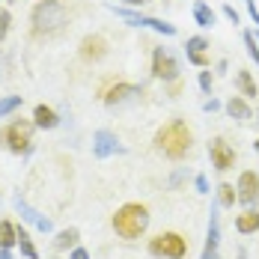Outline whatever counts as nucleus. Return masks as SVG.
Here are the masks:
<instances>
[{"instance_id":"obj_1","label":"nucleus","mask_w":259,"mask_h":259,"mask_svg":"<svg viewBox=\"0 0 259 259\" xmlns=\"http://www.w3.org/2000/svg\"><path fill=\"white\" fill-rule=\"evenodd\" d=\"M191 143H194V134L185 119H170L155 131V149L170 161H182L191 152Z\"/></svg>"},{"instance_id":"obj_2","label":"nucleus","mask_w":259,"mask_h":259,"mask_svg":"<svg viewBox=\"0 0 259 259\" xmlns=\"http://www.w3.org/2000/svg\"><path fill=\"white\" fill-rule=\"evenodd\" d=\"M66 27V6L63 0H39L30 12V33L33 39H51Z\"/></svg>"},{"instance_id":"obj_3","label":"nucleus","mask_w":259,"mask_h":259,"mask_svg":"<svg viewBox=\"0 0 259 259\" xmlns=\"http://www.w3.org/2000/svg\"><path fill=\"white\" fill-rule=\"evenodd\" d=\"M149 227V208L140 206V203H125V206L116 208L113 214V233L125 241H134L146 233Z\"/></svg>"},{"instance_id":"obj_4","label":"nucleus","mask_w":259,"mask_h":259,"mask_svg":"<svg viewBox=\"0 0 259 259\" xmlns=\"http://www.w3.org/2000/svg\"><path fill=\"white\" fill-rule=\"evenodd\" d=\"M33 131H36L33 119H12L0 128V143L12 155H30L33 152Z\"/></svg>"},{"instance_id":"obj_5","label":"nucleus","mask_w":259,"mask_h":259,"mask_svg":"<svg viewBox=\"0 0 259 259\" xmlns=\"http://www.w3.org/2000/svg\"><path fill=\"white\" fill-rule=\"evenodd\" d=\"M188 253V241L179 233H158L149 238V256L155 259H185Z\"/></svg>"},{"instance_id":"obj_6","label":"nucleus","mask_w":259,"mask_h":259,"mask_svg":"<svg viewBox=\"0 0 259 259\" xmlns=\"http://www.w3.org/2000/svg\"><path fill=\"white\" fill-rule=\"evenodd\" d=\"M152 75H155L158 80H164V83H176L182 75V66L179 60H176V54L170 51V48H155L152 51Z\"/></svg>"},{"instance_id":"obj_7","label":"nucleus","mask_w":259,"mask_h":259,"mask_svg":"<svg viewBox=\"0 0 259 259\" xmlns=\"http://www.w3.org/2000/svg\"><path fill=\"white\" fill-rule=\"evenodd\" d=\"M137 96H143V87H134V83H125V80H116V83H110L107 90L99 93L102 104H107V107L125 104V102H131V99H137Z\"/></svg>"},{"instance_id":"obj_8","label":"nucleus","mask_w":259,"mask_h":259,"mask_svg":"<svg viewBox=\"0 0 259 259\" xmlns=\"http://www.w3.org/2000/svg\"><path fill=\"white\" fill-rule=\"evenodd\" d=\"M125 152V146H122V140L113 134V131L107 128H99L93 134V155L104 161V158H113V155H122Z\"/></svg>"},{"instance_id":"obj_9","label":"nucleus","mask_w":259,"mask_h":259,"mask_svg":"<svg viewBox=\"0 0 259 259\" xmlns=\"http://www.w3.org/2000/svg\"><path fill=\"white\" fill-rule=\"evenodd\" d=\"M208 158H211V167L218 173H227V170L235 167V149L224 137H211L208 140Z\"/></svg>"},{"instance_id":"obj_10","label":"nucleus","mask_w":259,"mask_h":259,"mask_svg":"<svg viewBox=\"0 0 259 259\" xmlns=\"http://www.w3.org/2000/svg\"><path fill=\"white\" fill-rule=\"evenodd\" d=\"M235 191H238V203L244 208L256 206L259 203V173L256 170H244L238 182H235Z\"/></svg>"},{"instance_id":"obj_11","label":"nucleus","mask_w":259,"mask_h":259,"mask_svg":"<svg viewBox=\"0 0 259 259\" xmlns=\"http://www.w3.org/2000/svg\"><path fill=\"white\" fill-rule=\"evenodd\" d=\"M78 54L83 63H102L104 57H107V42H104V36L99 33H90V36H83L78 45Z\"/></svg>"},{"instance_id":"obj_12","label":"nucleus","mask_w":259,"mask_h":259,"mask_svg":"<svg viewBox=\"0 0 259 259\" xmlns=\"http://www.w3.org/2000/svg\"><path fill=\"white\" fill-rule=\"evenodd\" d=\"M218 208L221 206H211V211H208V233L200 259H218V244H221V214H218Z\"/></svg>"},{"instance_id":"obj_13","label":"nucleus","mask_w":259,"mask_h":259,"mask_svg":"<svg viewBox=\"0 0 259 259\" xmlns=\"http://www.w3.org/2000/svg\"><path fill=\"white\" fill-rule=\"evenodd\" d=\"M15 211L21 214V221H27L30 227H36L39 233H45V235H48V233H54V224H51V218H45L42 211H36L33 206H27V203L21 200V197L15 200Z\"/></svg>"},{"instance_id":"obj_14","label":"nucleus","mask_w":259,"mask_h":259,"mask_svg":"<svg viewBox=\"0 0 259 259\" xmlns=\"http://www.w3.org/2000/svg\"><path fill=\"white\" fill-rule=\"evenodd\" d=\"M224 110H227V116H230V119H238V122L253 119V107H250V102H247L244 96H233L230 102L224 104Z\"/></svg>"},{"instance_id":"obj_15","label":"nucleus","mask_w":259,"mask_h":259,"mask_svg":"<svg viewBox=\"0 0 259 259\" xmlns=\"http://www.w3.org/2000/svg\"><path fill=\"white\" fill-rule=\"evenodd\" d=\"M235 233L238 235L259 233V211H256V206H250V208H244L241 214H235Z\"/></svg>"},{"instance_id":"obj_16","label":"nucleus","mask_w":259,"mask_h":259,"mask_svg":"<svg viewBox=\"0 0 259 259\" xmlns=\"http://www.w3.org/2000/svg\"><path fill=\"white\" fill-rule=\"evenodd\" d=\"M33 122H36V128L51 131V128L60 125V116H57V110L48 107V104H36V107H33Z\"/></svg>"},{"instance_id":"obj_17","label":"nucleus","mask_w":259,"mask_h":259,"mask_svg":"<svg viewBox=\"0 0 259 259\" xmlns=\"http://www.w3.org/2000/svg\"><path fill=\"white\" fill-rule=\"evenodd\" d=\"M235 90H238V96H244L247 102H250V99H259L256 80H253L250 72H244V69H238V72H235Z\"/></svg>"},{"instance_id":"obj_18","label":"nucleus","mask_w":259,"mask_h":259,"mask_svg":"<svg viewBox=\"0 0 259 259\" xmlns=\"http://www.w3.org/2000/svg\"><path fill=\"white\" fill-rule=\"evenodd\" d=\"M80 241V230L78 227H69V230H60L54 238V250L57 253H66V250H75Z\"/></svg>"},{"instance_id":"obj_19","label":"nucleus","mask_w":259,"mask_h":259,"mask_svg":"<svg viewBox=\"0 0 259 259\" xmlns=\"http://www.w3.org/2000/svg\"><path fill=\"white\" fill-rule=\"evenodd\" d=\"M194 21L203 27V30H208V27H214L218 15H214V9L208 6L206 0H197V3H194Z\"/></svg>"},{"instance_id":"obj_20","label":"nucleus","mask_w":259,"mask_h":259,"mask_svg":"<svg viewBox=\"0 0 259 259\" xmlns=\"http://www.w3.org/2000/svg\"><path fill=\"white\" fill-rule=\"evenodd\" d=\"M18 244V227L12 221H0V250H12Z\"/></svg>"},{"instance_id":"obj_21","label":"nucleus","mask_w":259,"mask_h":259,"mask_svg":"<svg viewBox=\"0 0 259 259\" xmlns=\"http://www.w3.org/2000/svg\"><path fill=\"white\" fill-rule=\"evenodd\" d=\"M140 27H149L161 36H176V24L170 21H161V18H152V15H140Z\"/></svg>"},{"instance_id":"obj_22","label":"nucleus","mask_w":259,"mask_h":259,"mask_svg":"<svg viewBox=\"0 0 259 259\" xmlns=\"http://www.w3.org/2000/svg\"><path fill=\"white\" fill-rule=\"evenodd\" d=\"M235 203H238V191H235V185L221 182V185H218V206L221 208H233Z\"/></svg>"},{"instance_id":"obj_23","label":"nucleus","mask_w":259,"mask_h":259,"mask_svg":"<svg viewBox=\"0 0 259 259\" xmlns=\"http://www.w3.org/2000/svg\"><path fill=\"white\" fill-rule=\"evenodd\" d=\"M15 247L21 250L24 259H39V250H36L33 238H30V233H27V227H18V244H15Z\"/></svg>"},{"instance_id":"obj_24","label":"nucleus","mask_w":259,"mask_h":259,"mask_svg":"<svg viewBox=\"0 0 259 259\" xmlns=\"http://www.w3.org/2000/svg\"><path fill=\"white\" fill-rule=\"evenodd\" d=\"M21 104H24V96H3L0 99V119L9 116V113H15Z\"/></svg>"},{"instance_id":"obj_25","label":"nucleus","mask_w":259,"mask_h":259,"mask_svg":"<svg viewBox=\"0 0 259 259\" xmlns=\"http://www.w3.org/2000/svg\"><path fill=\"white\" fill-rule=\"evenodd\" d=\"M188 54V63L197 66V69H211V57L206 51H185Z\"/></svg>"},{"instance_id":"obj_26","label":"nucleus","mask_w":259,"mask_h":259,"mask_svg":"<svg viewBox=\"0 0 259 259\" xmlns=\"http://www.w3.org/2000/svg\"><path fill=\"white\" fill-rule=\"evenodd\" d=\"M244 48H247V54H250V60L253 63H259V42H256V33H244Z\"/></svg>"},{"instance_id":"obj_27","label":"nucleus","mask_w":259,"mask_h":259,"mask_svg":"<svg viewBox=\"0 0 259 259\" xmlns=\"http://www.w3.org/2000/svg\"><path fill=\"white\" fill-rule=\"evenodd\" d=\"M206 48H208L206 36H191V39L185 42V51H206Z\"/></svg>"},{"instance_id":"obj_28","label":"nucleus","mask_w":259,"mask_h":259,"mask_svg":"<svg viewBox=\"0 0 259 259\" xmlns=\"http://www.w3.org/2000/svg\"><path fill=\"white\" fill-rule=\"evenodd\" d=\"M9 24H12V12H9L6 6H0V42L6 39V33H9Z\"/></svg>"},{"instance_id":"obj_29","label":"nucleus","mask_w":259,"mask_h":259,"mask_svg":"<svg viewBox=\"0 0 259 259\" xmlns=\"http://www.w3.org/2000/svg\"><path fill=\"white\" fill-rule=\"evenodd\" d=\"M211 83H214V80H211V72H208V69H203V72H200V90H203V93H211Z\"/></svg>"},{"instance_id":"obj_30","label":"nucleus","mask_w":259,"mask_h":259,"mask_svg":"<svg viewBox=\"0 0 259 259\" xmlns=\"http://www.w3.org/2000/svg\"><path fill=\"white\" fill-rule=\"evenodd\" d=\"M224 15H227V18H230V21H233L235 27L241 24V15H238V12H235V6H230V3H227V6H224Z\"/></svg>"},{"instance_id":"obj_31","label":"nucleus","mask_w":259,"mask_h":259,"mask_svg":"<svg viewBox=\"0 0 259 259\" xmlns=\"http://www.w3.org/2000/svg\"><path fill=\"white\" fill-rule=\"evenodd\" d=\"M194 188H197L200 194H208V179H206V176H203V173H200V176L194 179Z\"/></svg>"},{"instance_id":"obj_32","label":"nucleus","mask_w":259,"mask_h":259,"mask_svg":"<svg viewBox=\"0 0 259 259\" xmlns=\"http://www.w3.org/2000/svg\"><path fill=\"white\" fill-rule=\"evenodd\" d=\"M244 6H247V12H250V18L259 24V6H256V0H244Z\"/></svg>"},{"instance_id":"obj_33","label":"nucleus","mask_w":259,"mask_h":259,"mask_svg":"<svg viewBox=\"0 0 259 259\" xmlns=\"http://www.w3.org/2000/svg\"><path fill=\"white\" fill-rule=\"evenodd\" d=\"M69 259H90V253H87V247H75V250H72V253H69Z\"/></svg>"},{"instance_id":"obj_34","label":"nucleus","mask_w":259,"mask_h":259,"mask_svg":"<svg viewBox=\"0 0 259 259\" xmlns=\"http://www.w3.org/2000/svg\"><path fill=\"white\" fill-rule=\"evenodd\" d=\"M203 110H206V113H214V110H221V102H218V99H208V102L203 104Z\"/></svg>"},{"instance_id":"obj_35","label":"nucleus","mask_w":259,"mask_h":259,"mask_svg":"<svg viewBox=\"0 0 259 259\" xmlns=\"http://www.w3.org/2000/svg\"><path fill=\"white\" fill-rule=\"evenodd\" d=\"M122 3H128V6H146L149 0H122Z\"/></svg>"},{"instance_id":"obj_36","label":"nucleus","mask_w":259,"mask_h":259,"mask_svg":"<svg viewBox=\"0 0 259 259\" xmlns=\"http://www.w3.org/2000/svg\"><path fill=\"white\" fill-rule=\"evenodd\" d=\"M0 259H15V256H12V250L6 247V250H0Z\"/></svg>"},{"instance_id":"obj_37","label":"nucleus","mask_w":259,"mask_h":259,"mask_svg":"<svg viewBox=\"0 0 259 259\" xmlns=\"http://www.w3.org/2000/svg\"><path fill=\"white\" fill-rule=\"evenodd\" d=\"M253 149H256V152H259V137H256V143H253Z\"/></svg>"},{"instance_id":"obj_38","label":"nucleus","mask_w":259,"mask_h":259,"mask_svg":"<svg viewBox=\"0 0 259 259\" xmlns=\"http://www.w3.org/2000/svg\"><path fill=\"white\" fill-rule=\"evenodd\" d=\"M0 3H15V0H0Z\"/></svg>"}]
</instances>
